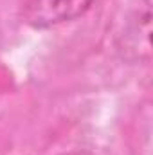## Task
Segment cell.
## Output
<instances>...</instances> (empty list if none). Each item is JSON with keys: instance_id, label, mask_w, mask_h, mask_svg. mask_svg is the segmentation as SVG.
Wrapping results in <instances>:
<instances>
[{"instance_id": "cell-1", "label": "cell", "mask_w": 153, "mask_h": 155, "mask_svg": "<svg viewBox=\"0 0 153 155\" xmlns=\"http://www.w3.org/2000/svg\"><path fill=\"white\" fill-rule=\"evenodd\" d=\"M103 0H29L24 7V22L34 29H49L85 16Z\"/></svg>"}, {"instance_id": "cell-2", "label": "cell", "mask_w": 153, "mask_h": 155, "mask_svg": "<svg viewBox=\"0 0 153 155\" xmlns=\"http://www.w3.org/2000/svg\"><path fill=\"white\" fill-rule=\"evenodd\" d=\"M151 0H142L128 16L117 38V52L126 61H142L151 56Z\"/></svg>"}]
</instances>
